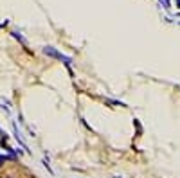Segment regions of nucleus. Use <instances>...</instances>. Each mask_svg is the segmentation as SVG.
Returning <instances> with one entry per match:
<instances>
[{
	"instance_id": "obj_1",
	"label": "nucleus",
	"mask_w": 180,
	"mask_h": 178,
	"mask_svg": "<svg viewBox=\"0 0 180 178\" xmlns=\"http://www.w3.org/2000/svg\"><path fill=\"white\" fill-rule=\"evenodd\" d=\"M43 54H45V56H49V58H52V59H58V61H61V63H63V65H65L67 68H70L72 58L65 56V54H61L59 51L52 49V47H43Z\"/></svg>"
},
{
	"instance_id": "obj_3",
	"label": "nucleus",
	"mask_w": 180,
	"mask_h": 178,
	"mask_svg": "<svg viewBox=\"0 0 180 178\" xmlns=\"http://www.w3.org/2000/svg\"><path fill=\"white\" fill-rule=\"evenodd\" d=\"M106 102H110V105H115V106H126L124 102H121V101H115V99H104Z\"/></svg>"
},
{
	"instance_id": "obj_5",
	"label": "nucleus",
	"mask_w": 180,
	"mask_h": 178,
	"mask_svg": "<svg viewBox=\"0 0 180 178\" xmlns=\"http://www.w3.org/2000/svg\"><path fill=\"white\" fill-rule=\"evenodd\" d=\"M177 7H180V0H177Z\"/></svg>"
},
{
	"instance_id": "obj_2",
	"label": "nucleus",
	"mask_w": 180,
	"mask_h": 178,
	"mask_svg": "<svg viewBox=\"0 0 180 178\" xmlns=\"http://www.w3.org/2000/svg\"><path fill=\"white\" fill-rule=\"evenodd\" d=\"M13 36H15V38H16V40H18V42L22 43V45H27V42H25V38H24V36H22L20 32H13Z\"/></svg>"
},
{
	"instance_id": "obj_4",
	"label": "nucleus",
	"mask_w": 180,
	"mask_h": 178,
	"mask_svg": "<svg viewBox=\"0 0 180 178\" xmlns=\"http://www.w3.org/2000/svg\"><path fill=\"white\" fill-rule=\"evenodd\" d=\"M164 7H166V9L171 7V2H169V0H164Z\"/></svg>"
},
{
	"instance_id": "obj_6",
	"label": "nucleus",
	"mask_w": 180,
	"mask_h": 178,
	"mask_svg": "<svg viewBox=\"0 0 180 178\" xmlns=\"http://www.w3.org/2000/svg\"><path fill=\"white\" fill-rule=\"evenodd\" d=\"M0 133H2V129H0Z\"/></svg>"
}]
</instances>
